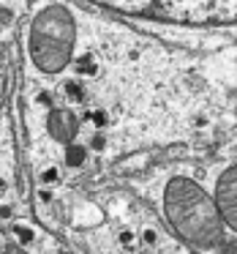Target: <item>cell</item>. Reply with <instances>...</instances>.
Listing matches in <instances>:
<instances>
[{"label":"cell","instance_id":"12","mask_svg":"<svg viewBox=\"0 0 237 254\" xmlns=\"http://www.w3.org/2000/svg\"><path fill=\"white\" fill-rule=\"evenodd\" d=\"M39 199H41V202H49L52 194H49V191H41V194H39Z\"/></svg>","mask_w":237,"mask_h":254},{"label":"cell","instance_id":"10","mask_svg":"<svg viewBox=\"0 0 237 254\" xmlns=\"http://www.w3.org/2000/svg\"><path fill=\"white\" fill-rule=\"evenodd\" d=\"M11 19H14V11L0 6V25H11Z\"/></svg>","mask_w":237,"mask_h":254},{"label":"cell","instance_id":"13","mask_svg":"<svg viewBox=\"0 0 237 254\" xmlns=\"http://www.w3.org/2000/svg\"><path fill=\"white\" fill-rule=\"evenodd\" d=\"M60 254H68V252H60Z\"/></svg>","mask_w":237,"mask_h":254},{"label":"cell","instance_id":"5","mask_svg":"<svg viewBox=\"0 0 237 254\" xmlns=\"http://www.w3.org/2000/svg\"><path fill=\"white\" fill-rule=\"evenodd\" d=\"M79 123L74 121V115H66V112H52L49 118H47V131L52 134L55 139H71L74 134H77Z\"/></svg>","mask_w":237,"mask_h":254},{"label":"cell","instance_id":"9","mask_svg":"<svg viewBox=\"0 0 237 254\" xmlns=\"http://www.w3.org/2000/svg\"><path fill=\"white\" fill-rule=\"evenodd\" d=\"M11 216H14V208L3 202V205H0V221H11Z\"/></svg>","mask_w":237,"mask_h":254},{"label":"cell","instance_id":"7","mask_svg":"<svg viewBox=\"0 0 237 254\" xmlns=\"http://www.w3.org/2000/svg\"><path fill=\"white\" fill-rule=\"evenodd\" d=\"M142 241L147 243V246H153V243L158 241V232H155L153 227H144V230H142Z\"/></svg>","mask_w":237,"mask_h":254},{"label":"cell","instance_id":"2","mask_svg":"<svg viewBox=\"0 0 237 254\" xmlns=\"http://www.w3.org/2000/svg\"><path fill=\"white\" fill-rule=\"evenodd\" d=\"M164 202L166 216L180 235H186L191 243L202 249L210 246V241L218 232V213H215V205L210 202V197L196 183H191L188 178H175L166 186Z\"/></svg>","mask_w":237,"mask_h":254},{"label":"cell","instance_id":"1","mask_svg":"<svg viewBox=\"0 0 237 254\" xmlns=\"http://www.w3.org/2000/svg\"><path fill=\"white\" fill-rule=\"evenodd\" d=\"M90 3L177 25H237V0H90Z\"/></svg>","mask_w":237,"mask_h":254},{"label":"cell","instance_id":"11","mask_svg":"<svg viewBox=\"0 0 237 254\" xmlns=\"http://www.w3.org/2000/svg\"><path fill=\"white\" fill-rule=\"evenodd\" d=\"M55 178H57V170H44L41 172V181L44 183H55Z\"/></svg>","mask_w":237,"mask_h":254},{"label":"cell","instance_id":"6","mask_svg":"<svg viewBox=\"0 0 237 254\" xmlns=\"http://www.w3.org/2000/svg\"><path fill=\"white\" fill-rule=\"evenodd\" d=\"M117 241H120V246H134L137 243V235H134V230H120V235H117Z\"/></svg>","mask_w":237,"mask_h":254},{"label":"cell","instance_id":"4","mask_svg":"<svg viewBox=\"0 0 237 254\" xmlns=\"http://www.w3.org/2000/svg\"><path fill=\"white\" fill-rule=\"evenodd\" d=\"M215 205L226 219V224L237 230V167H232L226 175H221L218 186H215Z\"/></svg>","mask_w":237,"mask_h":254},{"label":"cell","instance_id":"8","mask_svg":"<svg viewBox=\"0 0 237 254\" xmlns=\"http://www.w3.org/2000/svg\"><path fill=\"white\" fill-rule=\"evenodd\" d=\"M14 232H17V238H22V241H33V232L25 230L22 224H14Z\"/></svg>","mask_w":237,"mask_h":254},{"label":"cell","instance_id":"3","mask_svg":"<svg viewBox=\"0 0 237 254\" xmlns=\"http://www.w3.org/2000/svg\"><path fill=\"white\" fill-rule=\"evenodd\" d=\"M74 39H77V30L68 8L47 6L30 28V58L36 68L44 74L63 71V66L71 58Z\"/></svg>","mask_w":237,"mask_h":254}]
</instances>
